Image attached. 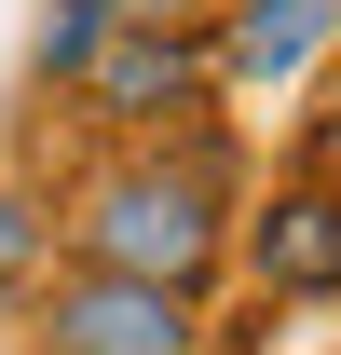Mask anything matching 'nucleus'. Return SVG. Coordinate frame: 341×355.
<instances>
[{
  "label": "nucleus",
  "instance_id": "20e7f679",
  "mask_svg": "<svg viewBox=\"0 0 341 355\" xmlns=\"http://www.w3.org/2000/svg\"><path fill=\"white\" fill-rule=\"evenodd\" d=\"M232 273L259 301H341V178H273L259 205H232Z\"/></svg>",
  "mask_w": 341,
  "mask_h": 355
},
{
  "label": "nucleus",
  "instance_id": "7ed1b4c3",
  "mask_svg": "<svg viewBox=\"0 0 341 355\" xmlns=\"http://www.w3.org/2000/svg\"><path fill=\"white\" fill-rule=\"evenodd\" d=\"M28 342H55V355H205V301L69 260V273L42 287V328H28Z\"/></svg>",
  "mask_w": 341,
  "mask_h": 355
},
{
  "label": "nucleus",
  "instance_id": "423d86ee",
  "mask_svg": "<svg viewBox=\"0 0 341 355\" xmlns=\"http://www.w3.org/2000/svg\"><path fill=\"white\" fill-rule=\"evenodd\" d=\"M96 42H110V0H42V42H28V83L42 96H69L96 69Z\"/></svg>",
  "mask_w": 341,
  "mask_h": 355
},
{
  "label": "nucleus",
  "instance_id": "f257e3e1",
  "mask_svg": "<svg viewBox=\"0 0 341 355\" xmlns=\"http://www.w3.org/2000/svg\"><path fill=\"white\" fill-rule=\"evenodd\" d=\"M232 205H246V150L205 123L150 137V150H110V164L55 205V232H69V260L96 273H137V287H177V301H205L218 273H232Z\"/></svg>",
  "mask_w": 341,
  "mask_h": 355
},
{
  "label": "nucleus",
  "instance_id": "39448f33",
  "mask_svg": "<svg viewBox=\"0 0 341 355\" xmlns=\"http://www.w3.org/2000/svg\"><path fill=\"white\" fill-rule=\"evenodd\" d=\"M341 42V0H218L205 14V55H218V96H273V83H314Z\"/></svg>",
  "mask_w": 341,
  "mask_h": 355
},
{
  "label": "nucleus",
  "instance_id": "f03ea898",
  "mask_svg": "<svg viewBox=\"0 0 341 355\" xmlns=\"http://www.w3.org/2000/svg\"><path fill=\"white\" fill-rule=\"evenodd\" d=\"M69 110H82L96 137H177V123H205L218 110V55H205V28H110L96 42V69L69 83Z\"/></svg>",
  "mask_w": 341,
  "mask_h": 355
},
{
  "label": "nucleus",
  "instance_id": "6e6552de",
  "mask_svg": "<svg viewBox=\"0 0 341 355\" xmlns=\"http://www.w3.org/2000/svg\"><path fill=\"white\" fill-rule=\"evenodd\" d=\"M300 164L341 178V42H328V69H314V110H300Z\"/></svg>",
  "mask_w": 341,
  "mask_h": 355
},
{
  "label": "nucleus",
  "instance_id": "0eeeda50",
  "mask_svg": "<svg viewBox=\"0 0 341 355\" xmlns=\"http://www.w3.org/2000/svg\"><path fill=\"white\" fill-rule=\"evenodd\" d=\"M42 246H55V205L28 191V178H0V301L42 273Z\"/></svg>",
  "mask_w": 341,
  "mask_h": 355
},
{
  "label": "nucleus",
  "instance_id": "1a4fd4ad",
  "mask_svg": "<svg viewBox=\"0 0 341 355\" xmlns=\"http://www.w3.org/2000/svg\"><path fill=\"white\" fill-rule=\"evenodd\" d=\"M218 0H110V28H205Z\"/></svg>",
  "mask_w": 341,
  "mask_h": 355
},
{
  "label": "nucleus",
  "instance_id": "9d476101",
  "mask_svg": "<svg viewBox=\"0 0 341 355\" xmlns=\"http://www.w3.org/2000/svg\"><path fill=\"white\" fill-rule=\"evenodd\" d=\"M28 355H55V342H28Z\"/></svg>",
  "mask_w": 341,
  "mask_h": 355
}]
</instances>
